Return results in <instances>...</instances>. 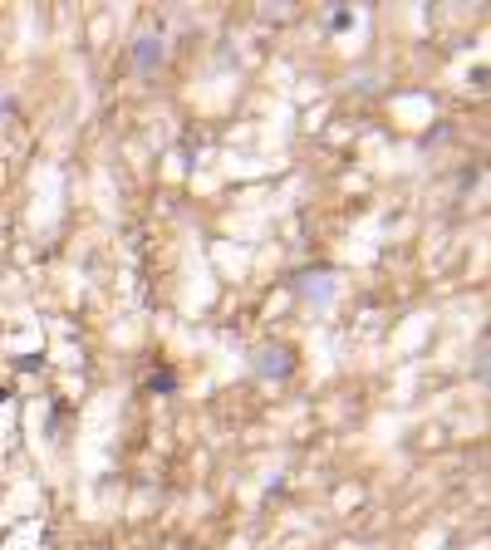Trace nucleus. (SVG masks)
I'll list each match as a JSON object with an SVG mask.
<instances>
[{
  "label": "nucleus",
  "mask_w": 491,
  "mask_h": 550,
  "mask_svg": "<svg viewBox=\"0 0 491 550\" xmlns=\"http://www.w3.org/2000/svg\"><path fill=\"white\" fill-rule=\"evenodd\" d=\"M300 295L314 300V305H330V300H334V281H330L324 270H319V275H300Z\"/></svg>",
  "instance_id": "nucleus-3"
},
{
  "label": "nucleus",
  "mask_w": 491,
  "mask_h": 550,
  "mask_svg": "<svg viewBox=\"0 0 491 550\" xmlns=\"http://www.w3.org/2000/svg\"><path fill=\"white\" fill-rule=\"evenodd\" d=\"M6 114H10V98H6V94H0V118H6Z\"/></svg>",
  "instance_id": "nucleus-6"
},
{
  "label": "nucleus",
  "mask_w": 491,
  "mask_h": 550,
  "mask_svg": "<svg viewBox=\"0 0 491 550\" xmlns=\"http://www.w3.org/2000/svg\"><path fill=\"white\" fill-rule=\"evenodd\" d=\"M251 369H256L260 378H285V373L295 369V354H290L285 344H260V349L251 354Z\"/></svg>",
  "instance_id": "nucleus-1"
},
{
  "label": "nucleus",
  "mask_w": 491,
  "mask_h": 550,
  "mask_svg": "<svg viewBox=\"0 0 491 550\" xmlns=\"http://www.w3.org/2000/svg\"><path fill=\"white\" fill-rule=\"evenodd\" d=\"M349 20H354L349 10H334V15H330V25H334V30H349Z\"/></svg>",
  "instance_id": "nucleus-5"
},
{
  "label": "nucleus",
  "mask_w": 491,
  "mask_h": 550,
  "mask_svg": "<svg viewBox=\"0 0 491 550\" xmlns=\"http://www.w3.org/2000/svg\"><path fill=\"white\" fill-rule=\"evenodd\" d=\"M133 64L138 69H157L162 64V39L157 35H138L133 39Z\"/></svg>",
  "instance_id": "nucleus-2"
},
{
  "label": "nucleus",
  "mask_w": 491,
  "mask_h": 550,
  "mask_svg": "<svg viewBox=\"0 0 491 550\" xmlns=\"http://www.w3.org/2000/svg\"><path fill=\"white\" fill-rule=\"evenodd\" d=\"M0 403H6V389H0Z\"/></svg>",
  "instance_id": "nucleus-7"
},
{
  "label": "nucleus",
  "mask_w": 491,
  "mask_h": 550,
  "mask_svg": "<svg viewBox=\"0 0 491 550\" xmlns=\"http://www.w3.org/2000/svg\"><path fill=\"white\" fill-rule=\"evenodd\" d=\"M148 389H152V393H172V389H177V373H172V369H157V373L148 378Z\"/></svg>",
  "instance_id": "nucleus-4"
}]
</instances>
